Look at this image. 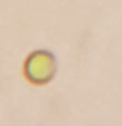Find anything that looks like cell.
Here are the masks:
<instances>
[{
    "label": "cell",
    "instance_id": "obj_1",
    "mask_svg": "<svg viewBox=\"0 0 122 126\" xmlns=\"http://www.w3.org/2000/svg\"><path fill=\"white\" fill-rule=\"evenodd\" d=\"M24 76L35 85L49 83L57 72L55 57L47 50H34L28 55L22 66Z\"/></svg>",
    "mask_w": 122,
    "mask_h": 126
}]
</instances>
